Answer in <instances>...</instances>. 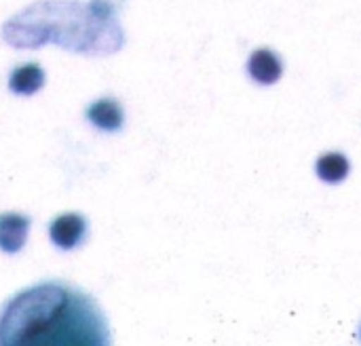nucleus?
<instances>
[{
    "label": "nucleus",
    "instance_id": "1",
    "mask_svg": "<svg viewBox=\"0 0 361 346\" xmlns=\"http://www.w3.org/2000/svg\"><path fill=\"white\" fill-rule=\"evenodd\" d=\"M108 321L78 288L44 281L13 296L0 313V345H108Z\"/></svg>",
    "mask_w": 361,
    "mask_h": 346
},
{
    "label": "nucleus",
    "instance_id": "2",
    "mask_svg": "<svg viewBox=\"0 0 361 346\" xmlns=\"http://www.w3.org/2000/svg\"><path fill=\"white\" fill-rule=\"evenodd\" d=\"M49 235L59 249H74L87 235V222L76 214H63L53 220Z\"/></svg>",
    "mask_w": 361,
    "mask_h": 346
},
{
    "label": "nucleus",
    "instance_id": "3",
    "mask_svg": "<svg viewBox=\"0 0 361 346\" xmlns=\"http://www.w3.org/2000/svg\"><path fill=\"white\" fill-rule=\"evenodd\" d=\"M247 72L260 85H275L283 74V66L279 55L273 53L271 49H256L250 55Z\"/></svg>",
    "mask_w": 361,
    "mask_h": 346
},
{
    "label": "nucleus",
    "instance_id": "4",
    "mask_svg": "<svg viewBox=\"0 0 361 346\" xmlns=\"http://www.w3.org/2000/svg\"><path fill=\"white\" fill-rule=\"evenodd\" d=\"M30 230V220L19 214H2L0 216V249L6 254H15L23 247Z\"/></svg>",
    "mask_w": 361,
    "mask_h": 346
},
{
    "label": "nucleus",
    "instance_id": "5",
    "mask_svg": "<svg viewBox=\"0 0 361 346\" xmlns=\"http://www.w3.org/2000/svg\"><path fill=\"white\" fill-rule=\"evenodd\" d=\"M87 118L104 131H118L123 127V108L116 99H97L89 106Z\"/></svg>",
    "mask_w": 361,
    "mask_h": 346
},
{
    "label": "nucleus",
    "instance_id": "6",
    "mask_svg": "<svg viewBox=\"0 0 361 346\" xmlns=\"http://www.w3.org/2000/svg\"><path fill=\"white\" fill-rule=\"evenodd\" d=\"M44 85V70L38 63H23L11 72L8 87L13 93L19 95H32Z\"/></svg>",
    "mask_w": 361,
    "mask_h": 346
},
{
    "label": "nucleus",
    "instance_id": "7",
    "mask_svg": "<svg viewBox=\"0 0 361 346\" xmlns=\"http://www.w3.org/2000/svg\"><path fill=\"white\" fill-rule=\"evenodd\" d=\"M349 159L341 152H328V154H322L317 159V165H315V171L319 175V180L328 182V184H338L343 182L347 175H349Z\"/></svg>",
    "mask_w": 361,
    "mask_h": 346
},
{
    "label": "nucleus",
    "instance_id": "8",
    "mask_svg": "<svg viewBox=\"0 0 361 346\" xmlns=\"http://www.w3.org/2000/svg\"><path fill=\"white\" fill-rule=\"evenodd\" d=\"M360 336H361V330H360Z\"/></svg>",
    "mask_w": 361,
    "mask_h": 346
}]
</instances>
